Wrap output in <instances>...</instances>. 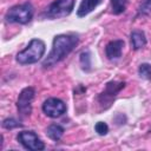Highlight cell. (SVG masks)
Listing matches in <instances>:
<instances>
[{"instance_id": "cell-11", "label": "cell", "mask_w": 151, "mask_h": 151, "mask_svg": "<svg viewBox=\"0 0 151 151\" xmlns=\"http://www.w3.org/2000/svg\"><path fill=\"white\" fill-rule=\"evenodd\" d=\"M130 40H131V46L133 50H139L146 45V37L143 31H138V29L132 31L130 35Z\"/></svg>"}, {"instance_id": "cell-6", "label": "cell", "mask_w": 151, "mask_h": 151, "mask_svg": "<svg viewBox=\"0 0 151 151\" xmlns=\"http://www.w3.org/2000/svg\"><path fill=\"white\" fill-rule=\"evenodd\" d=\"M34 94H35V91L31 86L25 87L20 92V94L18 97V100H17V107H18L19 113L22 117H27V116L31 114V112H32V101H33Z\"/></svg>"}, {"instance_id": "cell-1", "label": "cell", "mask_w": 151, "mask_h": 151, "mask_svg": "<svg viewBox=\"0 0 151 151\" xmlns=\"http://www.w3.org/2000/svg\"><path fill=\"white\" fill-rule=\"evenodd\" d=\"M79 38L76 34H59L55 35L52 44V50L42 61L44 68H50L57 63L66 58L78 45Z\"/></svg>"}, {"instance_id": "cell-7", "label": "cell", "mask_w": 151, "mask_h": 151, "mask_svg": "<svg viewBox=\"0 0 151 151\" xmlns=\"http://www.w3.org/2000/svg\"><path fill=\"white\" fill-rule=\"evenodd\" d=\"M66 110V104L59 98H48L42 104V111L50 118H58L63 116Z\"/></svg>"}, {"instance_id": "cell-2", "label": "cell", "mask_w": 151, "mask_h": 151, "mask_svg": "<svg viewBox=\"0 0 151 151\" xmlns=\"http://www.w3.org/2000/svg\"><path fill=\"white\" fill-rule=\"evenodd\" d=\"M45 50H46V46H45V42L42 40L32 39L29 41V44L27 45V47L17 54L15 59L21 65L34 64V63H38L42 58Z\"/></svg>"}, {"instance_id": "cell-17", "label": "cell", "mask_w": 151, "mask_h": 151, "mask_svg": "<svg viewBox=\"0 0 151 151\" xmlns=\"http://www.w3.org/2000/svg\"><path fill=\"white\" fill-rule=\"evenodd\" d=\"M94 130H96V132H97L98 134L105 136V134L109 132V126H107V124L104 123V122H98V123L94 125Z\"/></svg>"}, {"instance_id": "cell-14", "label": "cell", "mask_w": 151, "mask_h": 151, "mask_svg": "<svg viewBox=\"0 0 151 151\" xmlns=\"http://www.w3.org/2000/svg\"><path fill=\"white\" fill-rule=\"evenodd\" d=\"M138 74L143 79H151V65L150 64H140L138 68Z\"/></svg>"}, {"instance_id": "cell-8", "label": "cell", "mask_w": 151, "mask_h": 151, "mask_svg": "<svg viewBox=\"0 0 151 151\" xmlns=\"http://www.w3.org/2000/svg\"><path fill=\"white\" fill-rule=\"evenodd\" d=\"M125 83L124 81H110L106 84V87L104 90V92H101L98 97V100L101 105L106 104V107L110 106V104L112 103V100L114 99V97L117 96V93L124 88Z\"/></svg>"}, {"instance_id": "cell-3", "label": "cell", "mask_w": 151, "mask_h": 151, "mask_svg": "<svg viewBox=\"0 0 151 151\" xmlns=\"http://www.w3.org/2000/svg\"><path fill=\"white\" fill-rule=\"evenodd\" d=\"M34 14V8L31 2H25L21 5H17L11 7L5 14V19L7 22L15 24H27L32 20Z\"/></svg>"}, {"instance_id": "cell-16", "label": "cell", "mask_w": 151, "mask_h": 151, "mask_svg": "<svg viewBox=\"0 0 151 151\" xmlns=\"http://www.w3.org/2000/svg\"><path fill=\"white\" fill-rule=\"evenodd\" d=\"M18 126H22V124H20L18 120H15L13 118H7V119H5L2 122V127L8 129V130L14 129V127H18Z\"/></svg>"}, {"instance_id": "cell-18", "label": "cell", "mask_w": 151, "mask_h": 151, "mask_svg": "<svg viewBox=\"0 0 151 151\" xmlns=\"http://www.w3.org/2000/svg\"><path fill=\"white\" fill-rule=\"evenodd\" d=\"M80 61H81V66H84L83 68L85 70H90L91 63H90V53L88 52H83L80 55Z\"/></svg>"}, {"instance_id": "cell-4", "label": "cell", "mask_w": 151, "mask_h": 151, "mask_svg": "<svg viewBox=\"0 0 151 151\" xmlns=\"http://www.w3.org/2000/svg\"><path fill=\"white\" fill-rule=\"evenodd\" d=\"M74 7V0H54L44 12V17L48 19L65 18L71 14Z\"/></svg>"}, {"instance_id": "cell-15", "label": "cell", "mask_w": 151, "mask_h": 151, "mask_svg": "<svg viewBox=\"0 0 151 151\" xmlns=\"http://www.w3.org/2000/svg\"><path fill=\"white\" fill-rule=\"evenodd\" d=\"M151 13V0H142L138 6V15H147Z\"/></svg>"}, {"instance_id": "cell-5", "label": "cell", "mask_w": 151, "mask_h": 151, "mask_svg": "<svg viewBox=\"0 0 151 151\" xmlns=\"http://www.w3.org/2000/svg\"><path fill=\"white\" fill-rule=\"evenodd\" d=\"M17 139L27 150H31V151H40V150H44L45 149L44 142L33 131H21V132L18 133Z\"/></svg>"}, {"instance_id": "cell-12", "label": "cell", "mask_w": 151, "mask_h": 151, "mask_svg": "<svg viewBox=\"0 0 151 151\" xmlns=\"http://www.w3.org/2000/svg\"><path fill=\"white\" fill-rule=\"evenodd\" d=\"M46 133H47V136L51 139H53V140L57 142V140H59L63 137V134H64V127L60 126L59 124H51L47 127Z\"/></svg>"}, {"instance_id": "cell-10", "label": "cell", "mask_w": 151, "mask_h": 151, "mask_svg": "<svg viewBox=\"0 0 151 151\" xmlns=\"http://www.w3.org/2000/svg\"><path fill=\"white\" fill-rule=\"evenodd\" d=\"M101 2V0H83L78 7V11H77V15L79 18H83V17H86L88 13H91L99 4Z\"/></svg>"}, {"instance_id": "cell-9", "label": "cell", "mask_w": 151, "mask_h": 151, "mask_svg": "<svg viewBox=\"0 0 151 151\" xmlns=\"http://www.w3.org/2000/svg\"><path fill=\"white\" fill-rule=\"evenodd\" d=\"M123 47H124V41L123 40H112L110 41L106 47H105V53H106V57L110 59V60H113V59H119L122 57V51H123Z\"/></svg>"}, {"instance_id": "cell-13", "label": "cell", "mask_w": 151, "mask_h": 151, "mask_svg": "<svg viewBox=\"0 0 151 151\" xmlns=\"http://www.w3.org/2000/svg\"><path fill=\"white\" fill-rule=\"evenodd\" d=\"M110 4H111V11L116 15L125 12L127 7V0H110Z\"/></svg>"}]
</instances>
